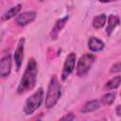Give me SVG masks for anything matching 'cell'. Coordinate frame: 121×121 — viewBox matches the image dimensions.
Returning a JSON list of instances; mask_svg holds the SVG:
<instances>
[{
  "instance_id": "ffe728a7",
  "label": "cell",
  "mask_w": 121,
  "mask_h": 121,
  "mask_svg": "<svg viewBox=\"0 0 121 121\" xmlns=\"http://www.w3.org/2000/svg\"><path fill=\"white\" fill-rule=\"evenodd\" d=\"M101 3H110V2H113V1H117V0H98Z\"/></svg>"
},
{
  "instance_id": "3957f363",
  "label": "cell",
  "mask_w": 121,
  "mask_h": 121,
  "mask_svg": "<svg viewBox=\"0 0 121 121\" xmlns=\"http://www.w3.org/2000/svg\"><path fill=\"white\" fill-rule=\"evenodd\" d=\"M43 88H39L32 95H30L24 106V112L26 114H31L33 113L43 103Z\"/></svg>"
},
{
  "instance_id": "30bf717a",
  "label": "cell",
  "mask_w": 121,
  "mask_h": 121,
  "mask_svg": "<svg viewBox=\"0 0 121 121\" xmlns=\"http://www.w3.org/2000/svg\"><path fill=\"white\" fill-rule=\"evenodd\" d=\"M120 24V18L117 15L114 14H111L108 18H107V27H106V33L108 36H110L113 30L115 29V27L117 26H119Z\"/></svg>"
},
{
  "instance_id": "9c48e42d",
  "label": "cell",
  "mask_w": 121,
  "mask_h": 121,
  "mask_svg": "<svg viewBox=\"0 0 121 121\" xmlns=\"http://www.w3.org/2000/svg\"><path fill=\"white\" fill-rule=\"evenodd\" d=\"M68 19H69V16H65V17L60 18V19L56 21V23L54 24V26H53V27L51 29V32H50V36H51L52 40H56L58 38L59 33L63 28V26H65V24L68 21Z\"/></svg>"
},
{
  "instance_id": "7a4b0ae2",
  "label": "cell",
  "mask_w": 121,
  "mask_h": 121,
  "mask_svg": "<svg viewBox=\"0 0 121 121\" xmlns=\"http://www.w3.org/2000/svg\"><path fill=\"white\" fill-rule=\"evenodd\" d=\"M60 96H61V85L58 80L57 77L53 76L50 79L45 95V101H44L45 107L47 109L53 108L57 104Z\"/></svg>"
},
{
  "instance_id": "277c9868",
  "label": "cell",
  "mask_w": 121,
  "mask_h": 121,
  "mask_svg": "<svg viewBox=\"0 0 121 121\" xmlns=\"http://www.w3.org/2000/svg\"><path fill=\"white\" fill-rule=\"evenodd\" d=\"M95 56L91 53L89 54H85L83 56H81L79 58V60H78L77 63V75L78 77H84L87 75V73L89 72V70L91 69L92 65L95 62Z\"/></svg>"
},
{
  "instance_id": "9a60e30c",
  "label": "cell",
  "mask_w": 121,
  "mask_h": 121,
  "mask_svg": "<svg viewBox=\"0 0 121 121\" xmlns=\"http://www.w3.org/2000/svg\"><path fill=\"white\" fill-rule=\"evenodd\" d=\"M121 84V76H115L111 78L105 85L106 90H114Z\"/></svg>"
},
{
  "instance_id": "d6986e66",
  "label": "cell",
  "mask_w": 121,
  "mask_h": 121,
  "mask_svg": "<svg viewBox=\"0 0 121 121\" xmlns=\"http://www.w3.org/2000/svg\"><path fill=\"white\" fill-rule=\"evenodd\" d=\"M115 113H116L118 116H121V105H118V106L115 108Z\"/></svg>"
},
{
  "instance_id": "ba28073f",
  "label": "cell",
  "mask_w": 121,
  "mask_h": 121,
  "mask_svg": "<svg viewBox=\"0 0 121 121\" xmlns=\"http://www.w3.org/2000/svg\"><path fill=\"white\" fill-rule=\"evenodd\" d=\"M11 71V57L9 54L4 56L0 61V76L7 78L9 76Z\"/></svg>"
},
{
  "instance_id": "2e32d148",
  "label": "cell",
  "mask_w": 121,
  "mask_h": 121,
  "mask_svg": "<svg viewBox=\"0 0 121 121\" xmlns=\"http://www.w3.org/2000/svg\"><path fill=\"white\" fill-rule=\"evenodd\" d=\"M101 100H102V102H103L105 105H108V106L112 105V104L114 102V100H115V93H114V92H111V93L105 94V95L102 96Z\"/></svg>"
},
{
  "instance_id": "5b68a950",
  "label": "cell",
  "mask_w": 121,
  "mask_h": 121,
  "mask_svg": "<svg viewBox=\"0 0 121 121\" xmlns=\"http://www.w3.org/2000/svg\"><path fill=\"white\" fill-rule=\"evenodd\" d=\"M76 60H77V57L75 53H70L64 61L63 64V68H62V72H61V79L64 81L68 78V77L73 73L75 66H76Z\"/></svg>"
},
{
  "instance_id": "5bb4252c",
  "label": "cell",
  "mask_w": 121,
  "mask_h": 121,
  "mask_svg": "<svg viewBox=\"0 0 121 121\" xmlns=\"http://www.w3.org/2000/svg\"><path fill=\"white\" fill-rule=\"evenodd\" d=\"M106 21H107V15L105 13L96 15L93 20V26L95 29H100L105 26Z\"/></svg>"
},
{
  "instance_id": "7c38bea8",
  "label": "cell",
  "mask_w": 121,
  "mask_h": 121,
  "mask_svg": "<svg viewBox=\"0 0 121 121\" xmlns=\"http://www.w3.org/2000/svg\"><path fill=\"white\" fill-rule=\"evenodd\" d=\"M100 107V101L97 99H94V100H90L88 101L80 110V112L82 113H87V112H92L96 111L97 109H99Z\"/></svg>"
},
{
  "instance_id": "52a82bcc",
  "label": "cell",
  "mask_w": 121,
  "mask_h": 121,
  "mask_svg": "<svg viewBox=\"0 0 121 121\" xmlns=\"http://www.w3.org/2000/svg\"><path fill=\"white\" fill-rule=\"evenodd\" d=\"M24 47H25V38H21L18 42V45L15 49L14 52V61L16 65L17 71L20 70L21 65L23 63V59H24Z\"/></svg>"
},
{
  "instance_id": "4fadbf2b",
  "label": "cell",
  "mask_w": 121,
  "mask_h": 121,
  "mask_svg": "<svg viewBox=\"0 0 121 121\" xmlns=\"http://www.w3.org/2000/svg\"><path fill=\"white\" fill-rule=\"evenodd\" d=\"M21 8H22V6H21L20 4L14 6V7H12V8H10L9 9H8V10L2 15L1 20H2V21H8V20H9V19H11V18H13V17H16V16L19 14V11L21 10Z\"/></svg>"
},
{
  "instance_id": "8992f818",
  "label": "cell",
  "mask_w": 121,
  "mask_h": 121,
  "mask_svg": "<svg viewBox=\"0 0 121 121\" xmlns=\"http://www.w3.org/2000/svg\"><path fill=\"white\" fill-rule=\"evenodd\" d=\"M36 18V12L35 11H25L20 14H18L15 18V21L17 25L21 26H25L30 23H32Z\"/></svg>"
},
{
  "instance_id": "6da1fadb",
  "label": "cell",
  "mask_w": 121,
  "mask_h": 121,
  "mask_svg": "<svg viewBox=\"0 0 121 121\" xmlns=\"http://www.w3.org/2000/svg\"><path fill=\"white\" fill-rule=\"evenodd\" d=\"M37 75H38V65L35 59L31 58L27 61L24 75L17 87V94L23 95L32 90L37 82Z\"/></svg>"
},
{
  "instance_id": "ac0fdd59",
  "label": "cell",
  "mask_w": 121,
  "mask_h": 121,
  "mask_svg": "<svg viewBox=\"0 0 121 121\" xmlns=\"http://www.w3.org/2000/svg\"><path fill=\"white\" fill-rule=\"evenodd\" d=\"M60 119H61V120H74V119H75V115H74L73 113H68V114L62 116Z\"/></svg>"
},
{
  "instance_id": "44dd1931",
  "label": "cell",
  "mask_w": 121,
  "mask_h": 121,
  "mask_svg": "<svg viewBox=\"0 0 121 121\" xmlns=\"http://www.w3.org/2000/svg\"><path fill=\"white\" fill-rule=\"evenodd\" d=\"M120 96H121V92H120Z\"/></svg>"
},
{
  "instance_id": "e0dca14e",
  "label": "cell",
  "mask_w": 121,
  "mask_h": 121,
  "mask_svg": "<svg viewBox=\"0 0 121 121\" xmlns=\"http://www.w3.org/2000/svg\"><path fill=\"white\" fill-rule=\"evenodd\" d=\"M110 72L111 73H118V72H121V61L116 62L113 65H112V67L110 69Z\"/></svg>"
},
{
  "instance_id": "8fae6325",
  "label": "cell",
  "mask_w": 121,
  "mask_h": 121,
  "mask_svg": "<svg viewBox=\"0 0 121 121\" xmlns=\"http://www.w3.org/2000/svg\"><path fill=\"white\" fill-rule=\"evenodd\" d=\"M105 47V44L104 43L95 38V37H91L88 41V48L92 51V52H98V51H101L103 50Z\"/></svg>"
}]
</instances>
